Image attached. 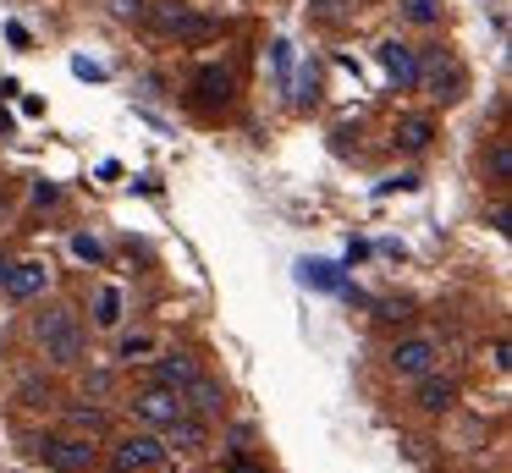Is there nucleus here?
I'll return each mask as SVG.
<instances>
[{
	"instance_id": "obj_1",
	"label": "nucleus",
	"mask_w": 512,
	"mask_h": 473,
	"mask_svg": "<svg viewBox=\"0 0 512 473\" xmlns=\"http://www.w3.org/2000/svg\"><path fill=\"white\" fill-rule=\"evenodd\" d=\"M34 336H39V347H45V358L56 363V369L83 363V325H78L72 308H45V314L34 319Z\"/></svg>"
},
{
	"instance_id": "obj_2",
	"label": "nucleus",
	"mask_w": 512,
	"mask_h": 473,
	"mask_svg": "<svg viewBox=\"0 0 512 473\" xmlns=\"http://www.w3.org/2000/svg\"><path fill=\"white\" fill-rule=\"evenodd\" d=\"M34 457L56 473H94L100 468V446H89L83 435H39Z\"/></svg>"
},
{
	"instance_id": "obj_3",
	"label": "nucleus",
	"mask_w": 512,
	"mask_h": 473,
	"mask_svg": "<svg viewBox=\"0 0 512 473\" xmlns=\"http://www.w3.org/2000/svg\"><path fill=\"white\" fill-rule=\"evenodd\" d=\"M166 457H171V446L155 435V429H144V435H127V440H116V451H111L116 473H155V468H166Z\"/></svg>"
},
{
	"instance_id": "obj_4",
	"label": "nucleus",
	"mask_w": 512,
	"mask_h": 473,
	"mask_svg": "<svg viewBox=\"0 0 512 473\" xmlns=\"http://www.w3.org/2000/svg\"><path fill=\"white\" fill-rule=\"evenodd\" d=\"M155 28L166 33V39H182V44H204L215 33L210 17H199V11H188L182 0H160L155 6Z\"/></svg>"
},
{
	"instance_id": "obj_5",
	"label": "nucleus",
	"mask_w": 512,
	"mask_h": 473,
	"mask_svg": "<svg viewBox=\"0 0 512 473\" xmlns=\"http://www.w3.org/2000/svg\"><path fill=\"white\" fill-rule=\"evenodd\" d=\"M182 413H188L182 391H166V385H144V391L133 396V418L144 429H166V424H177Z\"/></svg>"
},
{
	"instance_id": "obj_6",
	"label": "nucleus",
	"mask_w": 512,
	"mask_h": 473,
	"mask_svg": "<svg viewBox=\"0 0 512 473\" xmlns=\"http://www.w3.org/2000/svg\"><path fill=\"white\" fill-rule=\"evenodd\" d=\"M419 88H430L435 99H463V66H457L446 50L419 55Z\"/></svg>"
},
{
	"instance_id": "obj_7",
	"label": "nucleus",
	"mask_w": 512,
	"mask_h": 473,
	"mask_svg": "<svg viewBox=\"0 0 512 473\" xmlns=\"http://www.w3.org/2000/svg\"><path fill=\"white\" fill-rule=\"evenodd\" d=\"M391 374H397V380H419V374H430L435 369V341L430 336H408V341H397V347H391Z\"/></svg>"
},
{
	"instance_id": "obj_8",
	"label": "nucleus",
	"mask_w": 512,
	"mask_h": 473,
	"mask_svg": "<svg viewBox=\"0 0 512 473\" xmlns=\"http://www.w3.org/2000/svg\"><path fill=\"white\" fill-rule=\"evenodd\" d=\"M380 66H386V77L408 94V88H419V50L402 39H380Z\"/></svg>"
},
{
	"instance_id": "obj_9",
	"label": "nucleus",
	"mask_w": 512,
	"mask_h": 473,
	"mask_svg": "<svg viewBox=\"0 0 512 473\" xmlns=\"http://www.w3.org/2000/svg\"><path fill=\"white\" fill-rule=\"evenodd\" d=\"M45 286H50V264L45 259H23V264L6 270V286H0V292L12 297V303H28V297H39Z\"/></svg>"
},
{
	"instance_id": "obj_10",
	"label": "nucleus",
	"mask_w": 512,
	"mask_h": 473,
	"mask_svg": "<svg viewBox=\"0 0 512 473\" xmlns=\"http://www.w3.org/2000/svg\"><path fill=\"white\" fill-rule=\"evenodd\" d=\"M193 374H199V358H193V352H160L155 358V385H166V391H188Z\"/></svg>"
},
{
	"instance_id": "obj_11",
	"label": "nucleus",
	"mask_w": 512,
	"mask_h": 473,
	"mask_svg": "<svg viewBox=\"0 0 512 473\" xmlns=\"http://www.w3.org/2000/svg\"><path fill=\"white\" fill-rule=\"evenodd\" d=\"M182 402H188L199 418H210V413H221V407H226V391H221V380H210V374L199 369V374H193V385L182 391Z\"/></svg>"
},
{
	"instance_id": "obj_12",
	"label": "nucleus",
	"mask_w": 512,
	"mask_h": 473,
	"mask_svg": "<svg viewBox=\"0 0 512 473\" xmlns=\"http://www.w3.org/2000/svg\"><path fill=\"white\" fill-rule=\"evenodd\" d=\"M391 138H397L402 154H424V149L435 143V121H430V116H402Z\"/></svg>"
},
{
	"instance_id": "obj_13",
	"label": "nucleus",
	"mask_w": 512,
	"mask_h": 473,
	"mask_svg": "<svg viewBox=\"0 0 512 473\" xmlns=\"http://www.w3.org/2000/svg\"><path fill=\"white\" fill-rule=\"evenodd\" d=\"M166 440L177 451H204V446H210V424H204L199 413H182L177 424H166Z\"/></svg>"
},
{
	"instance_id": "obj_14",
	"label": "nucleus",
	"mask_w": 512,
	"mask_h": 473,
	"mask_svg": "<svg viewBox=\"0 0 512 473\" xmlns=\"http://www.w3.org/2000/svg\"><path fill=\"white\" fill-rule=\"evenodd\" d=\"M193 99H199L204 110H210V105H226V99H232V72H221V66H204V72L193 77Z\"/></svg>"
},
{
	"instance_id": "obj_15",
	"label": "nucleus",
	"mask_w": 512,
	"mask_h": 473,
	"mask_svg": "<svg viewBox=\"0 0 512 473\" xmlns=\"http://www.w3.org/2000/svg\"><path fill=\"white\" fill-rule=\"evenodd\" d=\"M413 402H419L424 413H446V407L457 402V385H452V380H435V369H430V374H419V391H413Z\"/></svg>"
},
{
	"instance_id": "obj_16",
	"label": "nucleus",
	"mask_w": 512,
	"mask_h": 473,
	"mask_svg": "<svg viewBox=\"0 0 512 473\" xmlns=\"http://www.w3.org/2000/svg\"><path fill=\"white\" fill-rule=\"evenodd\" d=\"M485 171H490V182H512V143H507V138H496V143H490Z\"/></svg>"
},
{
	"instance_id": "obj_17",
	"label": "nucleus",
	"mask_w": 512,
	"mask_h": 473,
	"mask_svg": "<svg viewBox=\"0 0 512 473\" xmlns=\"http://www.w3.org/2000/svg\"><path fill=\"white\" fill-rule=\"evenodd\" d=\"M116 319H122V292H116V286H100V297H94V325L111 330Z\"/></svg>"
},
{
	"instance_id": "obj_18",
	"label": "nucleus",
	"mask_w": 512,
	"mask_h": 473,
	"mask_svg": "<svg viewBox=\"0 0 512 473\" xmlns=\"http://www.w3.org/2000/svg\"><path fill=\"white\" fill-rule=\"evenodd\" d=\"M402 17H408L413 28H435V22H441V0H402Z\"/></svg>"
},
{
	"instance_id": "obj_19",
	"label": "nucleus",
	"mask_w": 512,
	"mask_h": 473,
	"mask_svg": "<svg viewBox=\"0 0 512 473\" xmlns=\"http://www.w3.org/2000/svg\"><path fill=\"white\" fill-rule=\"evenodd\" d=\"M72 424H78V429H89V435H105V424H111V418H105L100 413V407H72Z\"/></svg>"
},
{
	"instance_id": "obj_20",
	"label": "nucleus",
	"mask_w": 512,
	"mask_h": 473,
	"mask_svg": "<svg viewBox=\"0 0 512 473\" xmlns=\"http://www.w3.org/2000/svg\"><path fill=\"white\" fill-rule=\"evenodd\" d=\"M298 275H303V281H314V286H342L336 264H320V259H314V264H298Z\"/></svg>"
},
{
	"instance_id": "obj_21",
	"label": "nucleus",
	"mask_w": 512,
	"mask_h": 473,
	"mask_svg": "<svg viewBox=\"0 0 512 473\" xmlns=\"http://www.w3.org/2000/svg\"><path fill=\"white\" fill-rule=\"evenodd\" d=\"M116 22H144L149 17V0H105Z\"/></svg>"
},
{
	"instance_id": "obj_22",
	"label": "nucleus",
	"mask_w": 512,
	"mask_h": 473,
	"mask_svg": "<svg viewBox=\"0 0 512 473\" xmlns=\"http://www.w3.org/2000/svg\"><path fill=\"white\" fill-rule=\"evenodd\" d=\"M314 99H320V72H314V66H309V72L298 77V110H309Z\"/></svg>"
},
{
	"instance_id": "obj_23",
	"label": "nucleus",
	"mask_w": 512,
	"mask_h": 473,
	"mask_svg": "<svg viewBox=\"0 0 512 473\" xmlns=\"http://www.w3.org/2000/svg\"><path fill=\"white\" fill-rule=\"evenodd\" d=\"M72 253H78V259H89V264H105V248L94 237H72Z\"/></svg>"
},
{
	"instance_id": "obj_24",
	"label": "nucleus",
	"mask_w": 512,
	"mask_h": 473,
	"mask_svg": "<svg viewBox=\"0 0 512 473\" xmlns=\"http://www.w3.org/2000/svg\"><path fill=\"white\" fill-rule=\"evenodd\" d=\"M149 347H155V341H149L144 330H138V336H127V341H122V358H144Z\"/></svg>"
},
{
	"instance_id": "obj_25",
	"label": "nucleus",
	"mask_w": 512,
	"mask_h": 473,
	"mask_svg": "<svg viewBox=\"0 0 512 473\" xmlns=\"http://www.w3.org/2000/svg\"><path fill=\"white\" fill-rule=\"evenodd\" d=\"M34 204L45 209V204H61V187H50V182H34Z\"/></svg>"
},
{
	"instance_id": "obj_26",
	"label": "nucleus",
	"mask_w": 512,
	"mask_h": 473,
	"mask_svg": "<svg viewBox=\"0 0 512 473\" xmlns=\"http://www.w3.org/2000/svg\"><path fill=\"white\" fill-rule=\"evenodd\" d=\"M490 358H496V369H512V347H507V341H496V347H490Z\"/></svg>"
},
{
	"instance_id": "obj_27",
	"label": "nucleus",
	"mask_w": 512,
	"mask_h": 473,
	"mask_svg": "<svg viewBox=\"0 0 512 473\" xmlns=\"http://www.w3.org/2000/svg\"><path fill=\"white\" fill-rule=\"evenodd\" d=\"M380 319H413V308L408 303H386V308H380Z\"/></svg>"
},
{
	"instance_id": "obj_28",
	"label": "nucleus",
	"mask_w": 512,
	"mask_h": 473,
	"mask_svg": "<svg viewBox=\"0 0 512 473\" xmlns=\"http://www.w3.org/2000/svg\"><path fill=\"white\" fill-rule=\"evenodd\" d=\"M226 473H265V468H259V462H248V457H237V462H232V468H226Z\"/></svg>"
},
{
	"instance_id": "obj_29",
	"label": "nucleus",
	"mask_w": 512,
	"mask_h": 473,
	"mask_svg": "<svg viewBox=\"0 0 512 473\" xmlns=\"http://www.w3.org/2000/svg\"><path fill=\"white\" fill-rule=\"evenodd\" d=\"M314 11H320V17H331V11H336V0H314Z\"/></svg>"
},
{
	"instance_id": "obj_30",
	"label": "nucleus",
	"mask_w": 512,
	"mask_h": 473,
	"mask_svg": "<svg viewBox=\"0 0 512 473\" xmlns=\"http://www.w3.org/2000/svg\"><path fill=\"white\" fill-rule=\"evenodd\" d=\"M6 270H12V259H0V286H6Z\"/></svg>"
}]
</instances>
